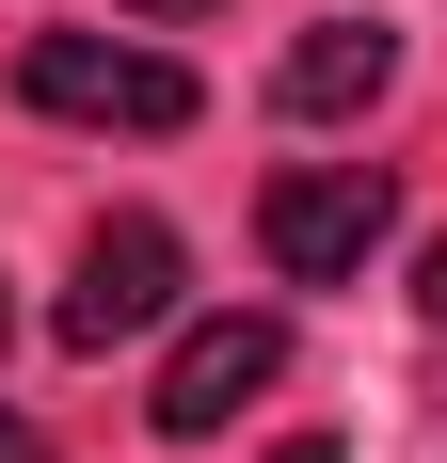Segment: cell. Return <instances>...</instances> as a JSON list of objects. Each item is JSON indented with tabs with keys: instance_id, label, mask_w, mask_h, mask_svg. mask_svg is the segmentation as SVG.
Listing matches in <instances>:
<instances>
[{
	"instance_id": "obj_3",
	"label": "cell",
	"mask_w": 447,
	"mask_h": 463,
	"mask_svg": "<svg viewBox=\"0 0 447 463\" xmlns=\"http://www.w3.org/2000/svg\"><path fill=\"white\" fill-rule=\"evenodd\" d=\"M288 383V320L271 304H224V320H192L176 352H160V400H144V431H176V448H208V431H240Z\"/></svg>"
},
{
	"instance_id": "obj_1",
	"label": "cell",
	"mask_w": 447,
	"mask_h": 463,
	"mask_svg": "<svg viewBox=\"0 0 447 463\" xmlns=\"http://www.w3.org/2000/svg\"><path fill=\"white\" fill-rule=\"evenodd\" d=\"M384 240H400V176H384V160H288V176L256 192V256L288 288H352Z\"/></svg>"
},
{
	"instance_id": "obj_8",
	"label": "cell",
	"mask_w": 447,
	"mask_h": 463,
	"mask_svg": "<svg viewBox=\"0 0 447 463\" xmlns=\"http://www.w3.org/2000/svg\"><path fill=\"white\" fill-rule=\"evenodd\" d=\"M112 16H208V0H112Z\"/></svg>"
},
{
	"instance_id": "obj_5",
	"label": "cell",
	"mask_w": 447,
	"mask_h": 463,
	"mask_svg": "<svg viewBox=\"0 0 447 463\" xmlns=\"http://www.w3.org/2000/svg\"><path fill=\"white\" fill-rule=\"evenodd\" d=\"M400 80V33L384 16H319L288 64H271V112H304V128H336V112H367V96Z\"/></svg>"
},
{
	"instance_id": "obj_2",
	"label": "cell",
	"mask_w": 447,
	"mask_h": 463,
	"mask_svg": "<svg viewBox=\"0 0 447 463\" xmlns=\"http://www.w3.org/2000/svg\"><path fill=\"white\" fill-rule=\"evenodd\" d=\"M16 96L64 112V128H192V64L176 48H128V33H33L16 48Z\"/></svg>"
},
{
	"instance_id": "obj_7",
	"label": "cell",
	"mask_w": 447,
	"mask_h": 463,
	"mask_svg": "<svg viewBox=\"0 0 447 463\" xmlns=\"http://www.w3.org/2000/svg\"><path fill=\"white\" fill-rule=\"evenodd\" d=\"M415 304H432V335H447V240H432V256H415Z\"/></svg>"
},
{
	"instance_id": "obj_4",
	"label": "cell",
	"mask_w": 447,
	"mask_h": 463,
	"mask_svg": "<svg viewBox=\"0 0 447 463\" xmlns=\"http://www.w3.org/2000/svg\"><path fill=\"white\" fill-rule=\"evenodd\" d=\"M144 320H176V224H96L81 240V288H64V352H112V335H144Z\"/></svg>"
},
{
	"instance_id": "obj_6",
	"label": "cell",
	"mask_w": 447,
	"mask_h": 463,
	"mask_svg": "<svg viewBox=\"0 0 447 463\" xmlns=\"http://www.w3.org/2000/svg\"><path fill=\"white\" fill-rule=\"evenodd\" d=\"M0 463H48V431H33V416H16V400H0Z\"/></svg>"
}]
</instances>
